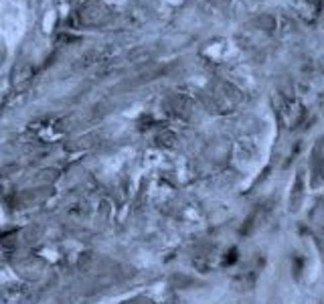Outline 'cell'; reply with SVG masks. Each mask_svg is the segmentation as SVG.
Instances as JSON below:
<instances>
[{
    "label": "cell",
    "mask_w": 324,
    "mask_h": 304,
    "mask_svg": "<svg viewBox=\"0 0 324 304\" xmlns=\"http://www.w3.org/2000/svg\"><path fill=\"white\" fill-rule=\"evenodd\" d=\"M308 175H310V187L318 189L324 185V144L316 142L310 152V163H308Z\"/></svg>",
    "instance_id": "1"
},
{
    "label": "cell",
    "mask_w": 324,
    "mask_h": 304,
    "mask_svg": "<svg viewBox=\"0 0 324 304\" xmlns=\"http://www.w3.org/2000/svg\"><path fill=\"white\" fill-rule=\"evenodd\" d=\"M302 203H304V183L300 177H296V181L292 185V193H290V211L296 213Z\"/></svg>",
    "instance_id": "2"
}]
</instances>
